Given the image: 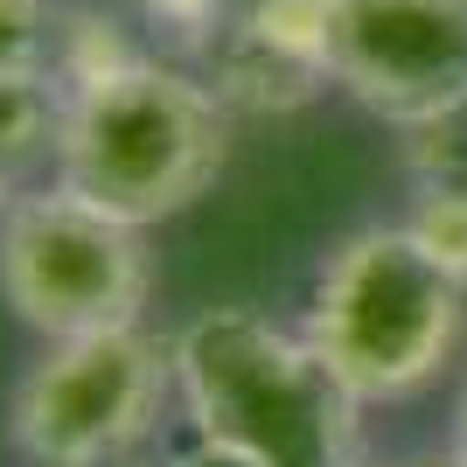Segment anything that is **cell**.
<instances>
[{"label": "cell", "instance_id": "obj_1", "mask_svg": "<svg viewBox=\"0 0 467 467\" xmlns=\"http://www.w3.org/2000/svg\"><path fill=\"white\" fill-rule=\"evenodd\" d=\"M175 405L195 440L258 467H363V405L321 370L307 335L258 307H210L175 328Z\"/></svg>", "mask_w": 467, "mask_h": 467}, {"label": "cell", "instance_id": "obj_2", "mask_svg": "<svg viewBox=\"0 0 467 467\" xmlns=\"http://www.w3.org/2000/svg\"><path fill=\"white\" fill-rule=\"evenodd\" d=\"M307 349L356 405H405L453 370L467 342V293L411 244L405 223H356L307 286Z\"/></svg>", "mask_w": 467, "mask_h": 467}, {"label": "cell", "instance_id": "obj_3", "mask_svg": "<svg viewBox=\"0 0 467 467\" xmlns=\"http://www.w3.org/2000/svg\"><path fill=\"white\" fill-rule=\"evenodd\" d=\"M223 161H231L223 98L210 91L202 70L154 49L126 78L70 98L63 154L49 182H63L70 195H84L91 210L133 231H154L216 189Z\"/></svg>", "mask_w": 467, "mask_h": 467}, {"label": "cell", "instance_id": "obj_4", "mask_svg": "<svg viewBox=\"0 0 467 467\" xmlns=\"http://www.w3.org/2000/svg\"><path fill=\"white\" fill-rule=\"evenodd\" d=\"M175 405V335L105 328L42 342L7 398V440L28 467H133Z\"/></svg>", "mask_w": 467, "mask_h": 467}, {"label": "cell", "instance_id": "obj_5", "mask_svg": "<svg viewBox=\"0 0 467 467\" xmlns=\"http://www.w3.org/2000/svg\"><path fill=\"white\" fill-rule=\"evenodd\" d=\"M0 300L42 342L147 328L154 300L147 231L91 210L63 182H36L0 223Z\"/></svg>", "mask_w": 467, "mask_h": 467}, {"label": "cell", "instance_id": "obj_6", "mask_svg": "<svg viewBox=\"0 0 467 467\" xmlns=\"http://www.w3.org/2000/svg\"><path fill=\"white\" fill-rule=\"evenodd\" d=\"M335 91L398 133L467 119V0H342Z\"/></svg>", "mask_w": 467, "mask_h": 467}, {"label": "cell", "instance_id": "obj_7", "mask_svg": "<svg viewBox=\"0 0 467 467\" xmlns=\"http://www.w3.org/2000/svg\"><path fill=\"white\" fill-rule=\"evenodd\" d=\"M335 15L342 0H237L202 78L231 119H286L335 91Z\"/></svg>", "mask_w": 467, "mask_h": 467}, {"label": "cell", "instance_id": "obj_8", "mask_svg": "<svg viewBox=\"0 0 467 467\" xmlns=\"http://www.w3.org/2000/svg\"><path fill=\"white\" fill-rule=\"evenodd\" d=\"M154 49L133 36V15L126 7H105V0H78L63 7L57 21V57H49V78L63 84V98L98 91V84L126 78L133 63H147Z\"/></svg>", "mask_w": 467, "mask_h": 467}, {"label": "cell", "instance_id": "obj_9", "mask_svg": "<svg viewBox=\"0 0 467 467\" xmlns=\"http://www.w3.org/2000/svg\"><path fill=\"white\" fill-rule=\"evenodd\" d=\"M63 119H70V98L49 70H0V168L15 182L42 175V168L57 175Z\"/></svg>", "mask_w": 467, "mask_h": 467}, {"label": "cell", "instance_id": "obj_10", "mask_svg": "<svg viewBox=\"0 0 467 467\" xmlns=\"http://www.w3.org/2000/svg\"><path fill=\"white\" fill-rule=\"evenodd\" d=\"M411 231V244L467 293V182H419L411 210L398 216Z\"/></svg>", "mask_w": 467, "mask_h": 467}, {"label": "cell", "instance_id": "obj_11", "mask_svg": "<svg viewBox=\"0 0 467 467\" xmlns=\"http://www.w3.org/2000/svg\"><path fill=\"white\" fill-rule=\"evenodd\" d=\"M133 28L161 42V57H210V42L223 36V21L237 15V0H119Z\"/></svg>", "mask_w": 467, "mask_h": 467}, {"label": "cell", "instance_id": "obj_12", "mask_svg": "<svg viewBox=\"0 0 467 467\" xmlns=\"http://www.w3.org/2000/svg\"><path fill=\"white\" fill-rule=\"evenodd\" d=\"M57 21V0H0V70H49Z\"/></svg>", "mask_w": 467, "mask_h": 467}, {"label": "cell", "instance_id": "obj_13", "mask_svg": "<svg viewBox=\"0 0 467 467\" xmlns=\"http://www.w3.org/2000/svg\"><path fill=\"white\" fill-rule=\"evenodd\" d=\"M168 467H258V461L237 447H216V440H189L182 453H168Z\"/></svg>", "mask_w": 467, "mask_h": 467}, {"label": "cell", "instance_id": "obj_14", "mask_svg": "<svg viewBox=\"0 0 467 467\" xmlns=\"http://www.w3.org/2000/svg\"><path fill=\"white\" fill-rule=\"evenodd\" d=\"M453 461H467V384H461V405H453Z\"/></svg>", "mask_w": 467, "mask_h": 467}, {"label": "cell", "instance_id": "obj_15", "mask_svg": "<svg viewBox=\"0 0 467 467\" xmlns=\"http://www.w3.org/2000/svg\"><path fill=\"white\" fill-rule=\"evenodd\" d=\"M363 467H467V461H453V453H432V461H363Z\"/></svg>", "mask_w": 467, "mask_h": 467}, {"label": "cell", "instance_id": "obj_16", "mask_svg": "<svg viewBox=\"0 0 467 467\" xmlns=\"http://www.w3.org/2000/svg\"><path fill=\"white\" fill-rule=\"evenodd\" d=\"M15 202H21V182L0 168V223H7V210H15Z\"/></svg>", "mask_w": 467, "mask_h": 467}]
</instances>
